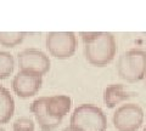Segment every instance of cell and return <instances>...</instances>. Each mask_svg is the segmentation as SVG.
<instances>
[{"instance_id": "cell-4", "label": "cell", "mask_w": 146, "mask_h": 131, "mask_svg": "<svg viewBox=\"0 0 146 131\" xmlns=\"http://www.w3.org/2000/svg\"><path fill=\"white\" fill-rule=\"evenodd\" d=\"M49 53L58 60L73 56L77 49V38L73 32H50L45 39Z\"/></svg>"}, {"instance_id": "cell-9", "label": "cell", "mask_w": 146, "mask_h": 131, "mask_svg": "<svg viewBox=\"0 0 146 131\" xmlns=\"http://www.w3.org/2000/svg\"><path fill=\"white\" fill-rule=\"evenodd\" d=\"M71 107L72 100L67 95H55V96L46 97V102H45V109L48 114L56 119H62L66 114H68Z\"/></svg>"}, {"instance_id": "cell-5", "label": "cell", "mask_w": 146, "mask_h": 131, "mask_svg": "<svg viewBox=\"0 0 146 131\" xmlns=\"http://www.w3.org/2000/svg\"><path fill=\"white\" fill-rule=\"evenodd\" d=\"M112 121L117 131H136L144 123V111L136 103H125L113 113Z\"/></svg>"}, {"instance_id": "cell-16", "label": "cell", "mask_w": 146, "mask_h": 131, "mask_svg": "<svg viewBox=\"0 0 146 131\" xmlns=\"http://www.w3.org/2000/svg\"><path fill=\"white\" fill-rule=\"evenodd\" d=\"M62 131H78V130H77V129H74V128H72V126L70 125V126H67V128H65V129H63Z\"/></svg>"}, {"instance_id": "cell-12", "label": "cell", "mask_w": 146, "mask_h": 131, "mask_svg": "<svg viewBox=\"0 0 146 131\" xmlns=\"http://www.w3.org/2000/svg\"><path fill=\"white\" fill-rule=\"evenodd\" d=\"M26 32H0V44L6 47H15L23 41Z\"/></svg>"}, {"instance_id": "cell-11", "label": "cell", "mask_w": 146, "mask_h": 131, "mask_svg": "<svg viewBox=\"0 0 146 131\" xmlns=\"http://www.w3.org/2000/svg\"><path fill=\"white\" fill-rule=\"evenodd\" d=\"M15 112V101L10 91L0 85V124H5L11 119Z\"/></svg>"}, {"instance_id": "cell-17", "label": "cell", "mask_w": 146, "mask_h": 131, "mask_svg": "<svg viewBox=\"0 0 146 131\" xmlns=\"http://www.w3.org/2000/svg\"><path fill=\"white\" fill-rule=\"evenodd\" d=\"M0 131H5V130H4L3 128H0Z\"/></svg>"}, {"instance_id": "cell-7", "label": "cell", "mask_w": 146, "mask_h": 131, "mask_svg": "<svg viewBox=\"0 0 146 131\" xmlns=\"http://www.w3.org/2000/svg\"><path fill=\"white\" fill-rule=\"evenodd\" d=\"M42 84L43 76L29 73V72L20 70L12 79V90L18 97L28 98L34 96L39 91Z\"/></svg>"}, {"instance_id": "cell-13", "label": "cell", "mask_w": 146, "mask_h": 131, "mask_svg": "<svg viewBox=\"0 0 146 131\" xmlns=\"http://www.w3.org/2000/svg\"><path fill=\"white\" fill-rule=\"evenodd\" d=\"M15 68V60L11 53L0 51V79H6L10 76Z\"/></svg>"}, {"instance_id": "cell-8", "label": "cell", "mask_w": 146, "mask_h": 131, "mask_svg": "<svg viewBox=\"0 0 146 131\" xmlns=\"http://www.w3.org/2000/svg\"><path fill=\"white\" fill-rule=\"evenodd\" d=\"M45 102H46V97H39L34 100L31 105V112L33 113L36 124H39V128L43 131H52L61 124L62 119L50 117L45 109Z\"/></svg>"}, {"instance_id": "cell-10", "label": "cell", "mask_w": 146, "mask_h": 131, "mask_svg": "<svg viewBox=\"0 0 146 131\" xmlns=\"http://www.w3.org/2000/svg\"><path fill=\"white\" fill-rule=\"evenodd\" d=\"M131 97V92L125 89L123 84H111L107 85L104 90V103L107 108H115L121 102L127 101Z\"/></svg>"}, {"instance_id": "cell-2", "label": "cell", "mask_w": 146, "mask_h": 131, "mask_svg": "<svg viewBox=\"0 0 146 131\" xmlns=\"http://www.w3.org/2000/svg\"><path fill=\"white\" fill-rule=\"evenodd\" d=\"M71 126L78 131H106L107 117L100 107L83 103L73 111Z\"/></svg>"}, {"instance_id": "cell-3", "label": "cell", "mask_w": 146, "mask_h": 131, "mask_svg": "<svg viewBox=\"0 0 146 131\" xmlns=\"http://www.w3.org/2000/svg\"><path fill=\"white\" fill-rule=\"evenodd\" d=\"M117 72L128 83H136L146 75V50L134 47L127 50L118 57Z\"/></svg>"}, {"instance_id": "cell-1", "label": "cell", "mask_w": 146, "mask_h": 131, "mask_svg": "<svg viewBox=\"0 0 146 131\" xmlns=\"http://www.w3.org/2000/svg\"><path fill=\"white\" fill-rule=\"evenodd\" d=\"M116 52V38L110 32H100V34L93 41L84 44V55L86 61L95 67L107 66L113 61Z\"/></svg>"}, {"instance_id": "cell-15", "label": "cell", "mask_w": 146, "mask_h": 131, "mask_svg": "<svg viewBox=\"0 0 146 131\" xmlns=\"http://www.w3.org/2000/svg\"><path fill=\"white\" fill-rule=\"evenodd\" d=\"M99 34H100V32H80L79 33V35L82 37V40H83L84 44H88L90 41H93Z\"/></svg>"}, {"instance_id": "cell-6", "label": "cell", "mask_w": 146, "mask_h": 131, "mask_svg": "<svg viewBox=\"0 0 146 131\" xmlns=\"http://www.w3.org/2000/svg\"><path fill=\"white\" fill-rule=\"evenodd\" d=\"M18 67L22 72L38 74L43 76L50 70L49 56L39 49H26L17 55Z\"/></svg>"}, {"instance_id": "cell-18", "label": "cell", "mask_w": 146, "mask_h": 131, "mask_svg": "<svg viewBox=\"0 0 146 131\" xmlns=\"http://www.w3.org/2000/svg\"><path fill=\"white\" fill-rule=\"evenodd\" d=\"M143 131H146V125H145V128H144V130Z\"/></svg>"}, {"instance_id": "cell-14", "label": "cell", "mask_w": 146, "mask_h": 131, "mask_svg": "<svg viewBox=\"0 0 146 131\" xmlns=\"http://www.w3.org/2000/svg\"><path fill=\"white\" fill-rule=\"evenodd\" d=\"M34 121L32 119L22 117L13 123V131H34Z\"/></svg>"}]
</instances>
